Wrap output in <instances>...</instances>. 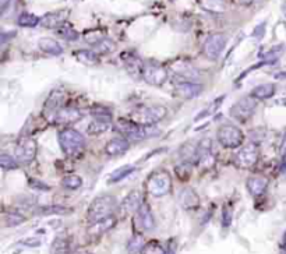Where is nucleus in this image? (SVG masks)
<instances>
[{"label":"nucleus","instance_id":"nucleus-1","mask_svg":"<svg viewBox=\"0 0 286 254\" xmlns=\"http://www.w3.org/2000/svg\"><path fill=\"white\" fill-rule=\"evenodd\" d=\"M118 209V201L113 196L103 194L94 200L88 208V222L90 225H94L99 221H103L106 218L113 215V212Z\"/></svg>","mask_w":286,"mask_h":254},{"label":"nucleus","instance_id":"nucleus-2","mask_svg":"<svg viewBox=\"0 0 286 254\" xmlns=\"http://www.w3.org/2000/svg\"><path fill=\"white\" fill-rule=\"evenodd\" d=\"M59 144L62 147L63 152L70 156L78 155L85 148V138L81 133L74 128H65L59 133Z\"/></svg>","mask_w":286,"mask_h":254},{"label":"nucleus","instance_id":"nucleus-3","mask_svg":"<svg viewBox=\"0 0 286 254\" xmlns=\"http://www.w3.org/2000/svg\"><path fill=\"white\" fill-rule=\"evenodd\" d=\"M145 189L149 194L155 197L167 196L172 189V178L167 171H155L148 176Z\"/></svg>","mask_w":286,"mask_h":254},{"label":"nucleus","instance_id":"nucleus-4","mask_svg":"<svg viewBox=\"0 0 286 254\" xmlns=\"http://www.w3.org/2000/svg\"><path fill=\"white\" fill-rule=\"evenodd\" d=\"M216 138H218L219 144L225 148H238L243 143L244 136H243L241 130L238 127L232 126V125H223L218 128Z\"/></svg>","mask_w":286,"mask_h":254},{"label":"nucleus","instance_id":"nucleus-5","mask_svg":"<svg viewBox=\"0 0 286 254\" xmlns=\"http://www.w3.org/2000/svg\"><path fill=\"white\" fill-rule=\"evenodd\" d=\"M257 98H254L253 95L251 97H244L240 101H238V103H235L231 109V115L232 118L239 120V122H246L249 120L256 109H257Z\"/></svg>","mask_w":286,"mask_h":254},{"label":"nucleus","instance_id":"nucleus-6","mask_svg":"<svg viewBox=\"0 0 286 254\" xmlns=\"http://www.w3.org/2000/svg\"><path fill=\"white\" fill-rule=\"evenodd\" d=\"M167 113V108H164L161 105H154V106H148V108L141 109L139 113L136 115V119L139 120L140 125L152 126V125L159 123L162 119H165Z\"/></svg>","mask_w":286,"mask_h":254},{"label":"nucleus","instance_id":"nucleus-7","mask_svg":"<svg viewBox=\"0 0 286 254\" xmlns=\"http://www.w3.org/2000/svg\"><path fill=\"white\" fill-rule=\"evenodd\" d=\"M228 42V38L223 34H213L207 38V41L204 42V54L210 59V60H215L219 57V54L222 53V51L225 49Z\"/></svg>","mask_w":286,"mask_h":254},{"label":"nucleus","instance_id":"nucleus-8","mask_svg":"<svg viewBox=\"0 0 286 254\" xmlns=\"http://www.w3.org/2000/svg\"><path fill=\"white\" fill-rule=\"evenodd\" d=\"M37 155V143L32 138H21L16 147V159L19 163L27 165L32 162Z\"/></svg>","mask_w":286,"mask_h":254},{"label":"nucleus","instance_id":"nucleus-9","mask_svg":"<svg viewBox=\"0 0 286 254\" xmlns=\"http://www.w3.org/2000/svg\"><path fill=\"white\" fill-rule=\"evenodd\" d=\"M257 159H259V148H257V145L253 144V143L244 145L235 156L236 165L239 168H243V169L254 166L256 162H257Z\"/></svg>","mask_w":286,"mask_h":254},{"label":"nucleus","instance_id":"nucleus-10","mask_svg":"<svg viewBox=\"0 0 286 254\" xmlns=\"http://www.w3.org/2000/svg\"><path fill=\"white\" fill-rule=\"evenodd\" d=\"M143 78L151 84V85H162L167 81L169 78V73L165 67L158 66V64L148 63L144 67V73H143Z\"/></svg>","mask_w":286,"mask_h":254},{"label":"nucleus","instance_id":"nucleus-11","mask_svg":"<svg viewBox=\"0 0 286 254\" xmlns=\"http://www.w3.org/2000/svg\"><path fill=\"white\" fill-rule=\"evenodd\" d=\"M197 165L200 168H213L215 165V154L213 151V144L208 138L203 140L198 145V154H197Z\"/></svg>","mask_w":286,"mask_h":254},{"label":"nucleus","instance_id":"nucleus-12","mask_svg":"<svg viewBox=\"0 0 286 254\" xmlns=\"http://www.w3.org/2000/svg\"><path fill=\"white\" fill-rule=\"evenodd\" d=\"M151 126H144V125H137V123H127V122H123L118 126V130L123 134L124 137H127L130 140H143L148 137V130Z\"/></svg>","mask_w":286,"mask_h":254},{"label":"nucleus","instance_id":"nucleus-13","mask_svg":"<svg viewBox=\"0 0 286 254\" xmlns=\"http://www.w3.org/2000/svg\"><path fill=\"white\" fill-rule=\"evenodd\" d=\"M203 92V85L194 81H175V94L185 100H193Z\"/></svg>","mask_w":286,"mask_h":254},{"label":"nucleus","instance_id":"nucleus-14","mask_svg":"<svg viewBox=\"0 0 286 254\" xmlns=\"http://www.w3.org/2000/svg\"><path fill=\"white\" fill-rule=\"evenodd\" d=\"M137 221H139L140 227L144 230H152L155 227V219H154V215L151 212L147 201H143V204L137 209Z\"/></svg>","mask_w":286,"mask_h":254},{"label":"nucleus","instance_id":"nucleus-15","mask_svg":"<svg viewBox=\"0 0 286 254\" xmlns=\"http://www.w3.org/2000/svg\"><path fill=\"white\" fill-rule=\"evenodd\" d=\"M81 118H83L81 110L74 108L60 109L55 113V122L60 125H72V123L78 122Z\"/></svg>","mask_w":286,"mask_h":254},{"label":"nucleus","instance_id":"nucleus-16","mask_svg":"<svg viewBox=\"0 0 286 254\" xmlns=\"http://www.w3.org/2000/svg\"><path fill=\"white\" fill-rule=\"evenodd\" d=\"M121 59H123V62H124V67L127 69V72L133 76V77H136V78H140V77H143V73H144V67H145V64L143 63L141 60H140L139 57H136V56H133V54H121Z\"/></svg>","mask_w":286,"mask_h":254},{"label":"nucleus","instance_id":"nucleus-17","mask_svg":"<svg viewBox=\"0 0 286 254\" xmlns=\"http://www.w3.org/2000/svg\"><path fill=\"white\" fill-rule=\"evenodd\" d=\"M143 204V197L140 191H131L126 199L121 201L120 204V209L126 214H131V212H137V209L140 208V205Z\"/></svg>","mask_w":286,"mask_h":254},{"label":"nucleus","instance_id":"nucleus-18","mask_svg":"<svg viewBox=\"0 0 286 254\" xmlns=\"http://www.w3.org/2000/svg\"><path fill=\"white\" fill-rule=\"evenodd\" d=\"M179 201L182 204V207L185 209H195L200 205V197L198 194L190 189V187H186L182 190L180 196H179Z\"/></svg>","mask_w":286,"mask_h":254},{"label":"nucleus","instance_id":"nucleus-19","mask_svg":"<svg viewBox=\"0 0 286 254\" xmlns=\"http://www.w3.org/2000/svg\"><path fill=\"white\" fill-rule=\"evenodd\" d=\"M127 150H129V141L126 138H121V137L113 138L105 147V152L109 156H118V155L124 154Z\"/></svg>","mask_w":286,"mask_h":254},{"label":"nucleus","instance_id":"nucleus-20","mask_svg":"<svg viewBox=\"0 0 286 254\" xmlns=\"http://www.w3.org/2000/svg\"><path fill=\"white\" fill-rule=\"evenodd\" d=\"M112 127L111 118H105V116H95L93 122L88 125V134H93V136H96V134H102L105 131H108Z\"/></svg>","mask_w":286,"mask_h":254},{"label":"nucleus","instance_id":"nucleus-21","mask_svg":"<svg viewBox=\"0 0 286 254\" xmlns=\"http://www.w3.org/2000/svg\"><path fill=\"white\" fill-rule=\"evenodd\" d=\"M268 186V180L264 176H251L247 180V189L253 196H261Z\"/></svg>","mask_w":286,"mask_h":254},{"label":"nucleus","instance_id":"nucleus-22","mask_svg":"<svg viewBox=\"0 0 286 254\" xmlns=\"http://www.w3.org/2000/svg\"><path fill=\"white\" fill-rule=\"evenodd\" d=\"M39 48L42 52H45L48 54H52V56H59L63 52V48L60 46L59 42H56L55 39H50V38H42L39 39Z\"/></svg>","mask_w":286,"mask_h":254},{"label":"nucleus","instance_id":"nucleus-23","mask_svg":"<svg viewBox=\"0 0 286 254\" xmlns=\"http://www.w3.org/2000/svg\"><path fill=\"white\" fill-rule=\"evenodd\" d=\"M66 16H67V11L50 13V14H48L47 17H44V20H42V24H44V27H48V28L62 27L60 24H62V23L66 20Z\"/></svg>","mask_w":286,"mask_h":254},{"label":"nucleus","instance_id":"nucleus-24","mask_svg":"<svg viewBox=\"0 0 286 254\" xmlns=\"http://www.w3.org/2000/svg\"><path fill=\"white\" fill-rule=\"evenodd\" d=\"M275 94V85L274 84H261L259 87L253 88L251 95L257 100H268Z\"/></svg>","mask_w":286,"mask_h":254},{"label":"nucleus","instance_id":"nucleus-25","mask_svg":"<svg viewBox=\"0 0 286 254\" xmlns=\"http://www.w3.org/2000/svg\"><path fill=\"white\" fill-rule=\"evenodd\" d=\"M115 224H116V218L112 215V217L106 218V219H103V221H99V222H96V224L91 225L90 230L93 232L94 235H102V233L108 232L111 228L115 227Z\"/></svg>","mask_w":286,"mask_h":254},{"label":"nucleus","instance_id":"nucleus-26","mask_svg":"<svg viewBox=\"0 0 286 254\" xmlns=\"http://www.w3.org/2000/svg\"><path fill=\"white\" fill-rule=\"evenodd\" d=\"M70 253V243L69 240L63 237V236H59L56 237L52 243L50 247V254H69Z\"/></svg>","mask_w":286,"mask_h":254},{"label":"nucleus","instance_id":"nucleus-27","mask_svg":"<svg viewBox=\"0 0 286 254\" xmlns=\"http://www.w3.org/2000/svg\"><path fill=\"white\" fill-rule=\"evenodd\" d=\"M197 154H198V147L194 144H186L180 150V156L185 163L197 162Z\"/></svg>","mask_w":286,"mask_h":254},{"label":"nucleus","instance_id":"nucleus-28","mask_svg":"<svg viewBox=\"0 0 286 254\" xmlns=\"http://www.w3.org/2000/svg\"><path fill=\"white\" fill-rule=\"evenodd\" d=\"M136 171V168L133 165H124L119 169H116L115 172L109 176V183H118V181L123 180L124 178H127L130 173H133Z\"/></svg>","mask_w":286,"mask_h":254},{"label":"nucleus","instance_id":"nucleus-29","mask_svg":"<svg viewBox=\"0 0 286 254\" xmlns=\"http://www.w3.org/2000/svg\"><path fill=\"white\" fill-rule=\"evenodd\" d=\"M201 7L211 13H222L225 10V1L223 0H200Z\"/></svg>","mask_w":286,"mask_h":254},{"label":"nucleus","instance_id":"nucleus-30","mask_svg":"<svg viewBox=\"0 0 286 254\" xmlns=\"http://www.w3.org/2000/svg\"><path fill=\"white\" fill-rule=\"evenodd\" d=\"M39 21H41V20H39L35 14H31V13H23L19 17V20H17L20 27L25 28L37 27L38 24H39Z\"/></svg>","mask_w":286,"mask_h":254},{"label":"nucleus","instance_id":"nucleus-31","mask_svg":"<svg viewBox=\"0 0 286 254\" xmlns=\"http://www.w3.org/2000/svg\"><path fill=\"white\" fill-rule=\"evenodd\" d=\"M62 184H63V187H66L67 190H77V189L81 187L83 180H81V178L77 176V175H69V176L63 178Z\"/></svg>","mask_w":286,"mask_h":254},{"label":"nucleus","instance_id":"nucleus-32","mask_svg":"<svg viewBox=\"0 0 286 254\" xmlns=\"http://www.w3.org/2000/svg\"><path fill=\"white\" fill-rule=\"evenodd\" d=\"M144 239L141 237L140 235H134L131 239H130L129 245H127V250H129L130 254H136L141 252L143 249H144Z\"/></svg>","mask_w":286,"mask_h":254},{"label":"nucleus","instance_id":"nucleus-33","mask_svg":"<svg viewBox=\"0 0 286 254\" xmlns=\"http://www.w3.org/2000/svg\"><path fill=\"white\" fill-rule=\"evenodd\" d=\"M37 212L41 215H62V214H67L69 209L60 205H48V207H41Z\"/></svg>","mask_w":286,"mask_h":254},{"label":"nucleus","instance_id":"nucleus-34","mask_svg":"<svg viewBox=\"0 0 286 254\" xmlns=\"http://www.w3.org/2000/svg\"><path fill=\"white\" fill-rule=\"evenodd\" d=\"M75 56H77V59L80 62H83L84 64H88V66H93V64L98 63L96 54L91 52V51H80V52L75 53Z\"/></svg>","mask_w":286,"mask_h":254},{"label":"nucleus","instance_id":"nucleus-35","mask_svg":"<svg viewBox=\"0 0 286 254\" xmlns=\"http://www.w3.org/2000/svg\"><path fill=\"white\" fill-rule=\"evenodd\" d=\"M0 166L3 171H11V169H17L19 168V161L11 158L7 154L0 155Z\"/></svg>","mask_w":286,"mask_h":254},{"label":"nucleus","instance_id":"nucleus-36","mask_svg":"<svg viewBox=\"0 0 286 254\" xmlns=\"http://www.w3.org/2000/svg\"><path fill=\"white\" fill-rule=\"evenodd\" d=\"M24 221H25V217H23L20 212H9L6 215V225L7 227H17Z\"/></svg>","mask_w":286,"mask_h":254},{"label":"nucleus","instance_id":"nucleus-37","mask_svg":"<svg viewBox=\"0 0 286 254\" xmlns=\"http://www.w3.org/2000/svg\"><path fill=\"white\" fill-rule=\"evenodd\" d=\"M141 254H167V253H165V250L158 245V243L151 242V243H148V245L144 246V249L141 250Z\"/></svg>","mask_w":286,"mask_h":254},{"label":"nucleus","instance_id":"nucleus-38","mask_svg":"<svg viewBox=\"0 0 286 254\" xmlns=\"http://www.w3.org/2000/svg\"><path fill=\"white\" fill-rule=\"evenodd\" d=\"M94 46H96L98 51H101L102 53H108V52H112L115 49V44L112 42L111 39H108V38H102L101 41Z\"/></svg>","mask_w":286,"mask_h":254},{"label":"nucleus","instance_id":"nucleus-39","mask_svg":"<svg viewBox=\"0 0 286 254\" xmlns=\"http://www.w3.org/2000/svg\"><path fill=\"white\" fill-rule=\"evenodd\" d=\"M59 34L62 38H66V39H70V41H73V39H77V32L74 31L73 28L70 27V25H62V27L59 28Z\"/></svg>","mask_w":286,"mask_h":254},{"label":"nucleus","instance_id":"nucleus-40","mask_svg":"<svg viewBox=\"0 0 286 254\" xmlns=\"http://www.w3.org/2000/svg\"><path fill=\"white\" fill-rule=\"evenodd\" d=\"M232 224V212L229 208H223L222 211V227L229 228Z\"/></svg>","mask_w":286,"mask_h":254},{"label":"nucleus","instance_id":"nucleus-41","mask_svg":"<svg viewBox=\"0 0 286 254\" xmlns=\"http://www.w3.org/2000/svg\"><path fill=\"white\" fill-rule=\"evenodd\" d=\"M29 186L32 187V189H35V190H49L50 187L45 184L44 181L41 180H35V179H31L29 180Z\"/></svg>","mask_w":286,"mask_h":254},{"label":"nucleus","instance_id":"nucleus-42","mask_svg":"<svg viewBox=\"0 0 286 254\" xmlns=\"http://www.w3.org/2000/svg\"><path fill=\"white\" fill-rule=\"evenodd\" d=\"M279 152L282 156H286V133L285 136L282 137V143H281V147H279Z\"/></svg>","mask_w":286,"mask_h":254},{"label":"nucleus","instance_id":"nucleus-43","mask_svg":"<svg viewBox=\"0 0 286 254\" xmlns=\"http://www.w3.org/2000/svg\"><path fill=\"white\" fill-rule=\"evenodd\" d=\"M260 0H239L240 4H243V6H251V4H256V3H259Z\"/></svg>","mask_w":286,"mask_h":254},{"label":"nucleus","instance_id":"nucleus-44","mask_svg":"<svg viewBox=\"0 0 286 254\" xmlns=\"http://www.w3.org/2000/svg\"><path fill=\"white\" fill-rule=\"evenodd\" d=\"M282 249L286 250V233L284 235V239H282Z\"/></svg>","mask_w":286,"mask_h":254},{"label":"nucleus","instance_id":"nucleus-45","mask_svg":"<svg viewBox=\"0 0 286 254\" xmlns=\"http://www.w3.org/2000/svg\"><path fill=\"white\" fill-rule=\"evenodd\" d=\"M284 171H286V163H285V165H284Z\"/></svg>","mask_w":286,"mask_h":254}]
</instances>
